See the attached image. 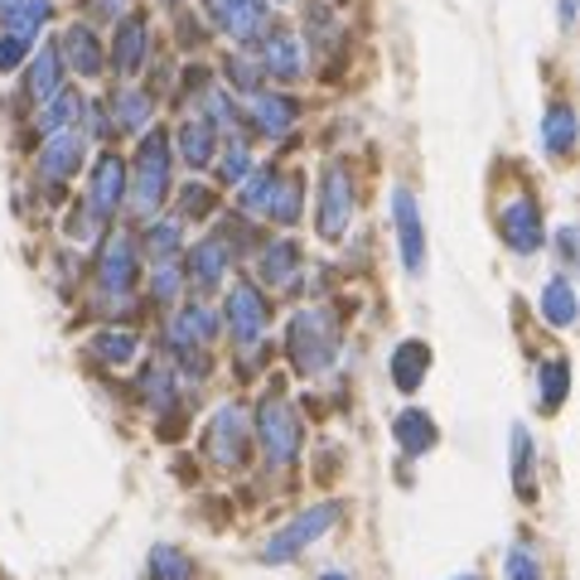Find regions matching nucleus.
I'll use <instances>...</instances> for the list:
<instances>
[{"label":"nucleus","instance_id":"f257e3e1","mask_svg":"<svg viewBox=\"0 0 580 580\" xmlns=\"http://www.w3.org/2000/svg\"><path fill=\"white\" fill-rule=\"evenodd\" d=\"M286 349H290V363H296V372H306V378L324 372L329 363H334V353H339V324H334V314H329L324 306L300 310L296 320H290Z\"/></svg>","mask_w":580,"mask_h":580},{"label":"nucleus","instance_id":"f03ea898","mask_svg":"<svg viewBox=\"0 0 580 580\" xmlns=\"http://www.w3.org/2000/svg\"><path fill=\"white\" fill-rule=\"evenodd\" d=\"M127 184H131V203L141 218H150L164 203V193H170V136L160 127L146 131L141 150H136V174H127Z\"/></svg>","mask_w":580,"mask_h":580},{"label":"nucleus","instance_id":"7ed1b4c3","mask_svg":"<svg viewBox=\"0 0 580 580\" xmlns=\"http://www.w3.org/2000/svg\"><path fill=\"white\" fill-rule=\"evenodd\" d=\"M343 508L339 503H314L310 513H300V518H290L281 532H271L267 537V547H261V561H271V566H281V561H296L300 551H306L310 542H320V537L334 528Z\"/></svg>","mask_w":580,"mask_h":580},{"label":"nucleus","instance_id":"20e7f679","mask_svg":"<svg viewBox=\"0 0 580 580\" xmlns=\"http://www.w3.org/2000/svg\"><path fill=\"white\" fill-rule=\"evenodd\" d=\"M223 314H228L232 343H238L242 353H257L261 339H267V324H271V306L261 300V290L252 281H232Z\"/></svg>","mask_w":580,"mask_h":580},{"label":"nucleus","instance_id":"39448f33","mask_svg":"<svg viewBox=\"0 0 580 580\" xmlns=\"http://www.w3.org/2000/svg\"><path fill=\"white\" fill-rule=\"evenodd\" d=\"M257 440L271 464H290L300 454V417L290 411L286 397H267L257 407Z\"/></svg>","mask_w":580,"mask_h":580},{"label":"nucleus","instance_id":"423d86ee","mask_svg":"<svg viewBox=\"0 0 580 580\" xmlns=\"http://www.w3.org/2000/svg\"><path fill=\"white\" fill-rule=\"evenodd\" d=\"M209 20L223 34L242 39V44H261L271 34V6L267 0H203Z\"/></svg>","mask_w":580,"mask_h":580},{"label":"nucleus","instance_id":"0eeeda50","mask_svg":"<svg viewBox=\"0 0 580 580\" xmlns=\"http://www.w3.org/2000/svg\"><path fill=\"white\" fill-rule=\"evenodd\" d=\"M349 218H353L349 170H343L339 160H329V164H324V184H320V213H314V223H320V238H324V242H339L343 232H349Z\"/></svg>","mask_w":580,"mask_h":580},{"label":"nucleus","instance_id":"6e6552de","mask_svg":"<svg viewBox=\"0 0 580 580\" xmlns=\"http://www.w3.org/2000/svg\"><path fill=\"white\" fill-rule=\"evenodd\" d=\"M97 281H102V296H127L136 286V242L131 232H107L102 257H97Z\"/></svg>","mask_w":580,"mask_h":580},{"label":"nucleus","instance_id":"1a4fd4ad","mask_svg":"<svg viewBox=\"0 0 580 580\" xmlns=\"http://www.w3.org/2000/svg\"><path fill=\"white\" fill-rule=\"evenodd\" d=\"M392 213H397V242H402V267L411 276L426 271V223H421V209L407 189L392 193Z\"/></svg>","mask_w":580,"mask_h":580},{"label":"nucleus","instance_id":"9d476101","mask_svg":"<svg viewBox=\"0 0 580 580\" xmlns=\"http://www.w3.org/2000/svg\"><path fill=\"white\" fill-rule=\"evenodd\" d=\"M247 417L238 407H223L213 417V426H209V454H213V464H223V469H238L242 460H247Z\"/></svg>","mask_w":580,"mask_h":580},{"label":"nucleus","instance_id":"9b49d317","mask_svg":"<svg viewBox=\"0 0 580 580\" xmlns=\"http://www.w3.org/2000/svg\"><path fill=\"white\" fill-rule=\"evenodd\" d=\"M121 199H127V164H121L117 150H107L102 160H97L92 170V189H88V209L97 218H112L121 209Z\"/></svg>","mask_w":580,"mask_h":580},{"label":"nucleus","instance_id":"f8f14e48","mask_svg":"<svg viewBox=\"0 0 580 580\" xmlns=\"http://www.w3.org/2000/svg\"><path fill=\"white\" fill-rule=\"evenodd\" d=\"M82 156H88V141H82L78 127L49 131L44 150H39V170H44V179H53V184H59V179H73V174H78Z\"/></svg>","mask_w":580,"mask_h":580},{"label":"nucleus","instance_id":"ddd939ff","mask_svg":"<svg viewBox=\"0 0 580 580\" xmlns=\"http://www.w3.org/2000/svg\"><path fill=\"white\" fill-rule=\"evenodd\" d=\"M499 232H503V242L513 247V252H522V257L537 252V247H542V213H537V203H532V199L503 203Z\"/></svg>","mask_w":580,"mask_h":580},{"label":"nucleus","instance_id":"4468645a","mask_svg":"<svg viewBox=\"0 0 580 580\" xmlns=\"http://www.w3.org/2000/svg\"><path fill=\"white\" fill-rule=\"evenodd\" d=\"M228 242L223 238H203L199 247L189 252V267H184V281L199 290V296H209V290L223 286V276H228Z\"/></svg>","mask_w":580,"mask_h":580},{"label":"nucleus","instance_id":"2eb2a0df","mask_svg":"<svg viewBox=\"0 0 580 580\" xmlns=\"http://www.w3.org/2000/svg\"><path fill=\"white\" fill-rule=\"evenodd\" d=\"M261 73H271L281 82H296L306 73V49H300V39L290 30H271L261 39Z\"/></svg>","mask_w":580,"mask_h":580},{"label":"nucleus","instance_id":"dca6fc26","mask_svg":"<svg viewBox=\"0 0 580 580\" xmlns=\"http://www.w3.org/2000/svg\"><path fill=\"white\" fill-rule=\"evenodd\" d=\"M53 49H59V63L73 68L78 78H97V73H102V44H97V34L88 30V24H68Z\"/></svg>","mask_w":580,"mask_h":580},{"label":"nucleus","instance_id":"f3484780","mask_svg":"<svg viewBox=\"0 0 580 580\" xmlns=\"http://www.w3.org/2000/svg\"><path fill=\"white\" fill-rule=\"evenodd\" d=\"M252 121H257V131L261 136H271V141H281V136L296 127V117H300V107L290 102V97H281V92H257L252 97Z\"/></svg>","mask_w":580,"mask_h":580},{"label":"nucleus","instance_id":"a211bd4d","mask_svg":"<svg viewBox=\"0 0 580 580\" xmlns=\"http://www.w3.org/2000/svg\"><path fill=\"white\" fill-rule=\"evenodd\" d=\"M141 59H146V20L127 16L117 24V39H112V63L121 78H131V73H141Z\"/></svg>","mask_w":580,"mask_h":580},{"label":"nucleus","instance_id":"6ab92c4d","mask_svg":"<svg viewBox=\"0 0 580 580\" xmlns=\"http://www.w3.org/2000/svg\"><path fill=\"white\" fill-rule=\"evenodd\" d=\"M426 372H431V349H426L421 339H402L392 349V382L402 387V392H417L426 382Z\"/></svg>","mask_w":580,"mask_h":580},{"label":"nucleus","instance_id":"aec40b11","mask_svg":"<svg viewBox=\"0 0 580 580\" xmlns=\"http://www.w3.org/2000/svg\"><path fill=\"white\" fill-rule=\"evenodd\" d=\"M179 156H184L189 170H209L213 156H218V131L203 117L184 121V127H179Z\"/></svg>","mask_w":580,"mask_h":580},{"label":"nucleus","instance_id":"412c9836","mask_svg":"<svg viewBox=\"0 0 580 580\" xmlns=\"http://www.w3.org/2000/svg\"><path fill=\"white\" fill-rule=\"evenodd\" d=\"M218 334V320H213V310L209 306H199V300H193V306H184L170 320V339H174V349H189V343H209Z\"/></svg>","mask_w":580,"mask_h":580},{"label":"nucleus","instance_id":"4be33fe9","mask_svg":"<svg viewBox=\"0 0 580 580\" xmlns=\"http://www.w3.org/2000/svg\"><path fill=\"white\" fill-rule=\"evenodd\" d=\"M300 271V247L296 242H271L267 252H261V281H267L271 290H286L290 281H296Z\"/></svg>","mask_w":580,"mask_h":580},{"label":"nucleus","instance_id":"5701e85b","mask_svg":"<svg viewBox=\"0 0 580 580\" xmlns=\"http://www.w3.org/2000/svg\"><path fill=\"white\" fill-rule=\"evenodd\" d=\"M392 436H397V446H402L407 454H426L436 446V421L426 417V411H402V417H397V426H392Z\"/></svg>","mask_w":580,"mask_h":580},{"label":"nucleus","instance_id":"b1692460","mask_svg":"<svg viewBox=\"0 0 580 580\" xmlns=\"http://www.w3.org/2000/svg\"><path fill=\"white\" fill-rule=\"evenodd\" d=\"M59 78H63V63H59V49H53V44H44V49H39V53H34V59H30V97H34V102H39V107H44V102H49V97H53V92H59Z\"/></svg>","mask_w":580,"mask_h":580},{"label":"nucleus","instance_id":"393cba45","mask_svg":"<svg viewBox=\"0 0 580 580\" xmlns=\"http://www.w3.org/2000/svg\"><path fill=\"white\" fill-rule=\"evenodd\" d=\"M44 20H49V0H10L6 6V34L20 39V44H30Z\"/></svg>","mask_w":580,"mask_h":580},{"label":"nucleus","instance_id":"a878e982","mask_svg":"<svg viewBox=\"0 0 580 580\" xmlns=\"http://www.w3.org/2000/svg\"><path fill=\"white\" fill-rule=\"evenodd\" d=\"M542 314L557 329H571L576 324V290L566 276H551V281L542 286Z\"/></svg>","mask_w":580,"mask_h":580},{"label":"nucleus","instance_id":"bb28decb","mask_svg":"<svg viewBox=\"0 0 580 580\" xmlns=\"http://www.w3.org/2000/svg\"><path fill=\"white\" fill-rule=\"evenodd\" d=\"M542 146L551 150V156H571V146H576V112L566 102H557L542 117Z\"/></svg>","mask_w":580,"mask_h":580},{"label":"nucleus","instance_id":"cd10ccee","mask_svg":"<svg viewBox=\"0 0 580 580\" xmlns=\"http://www.w3.org/2000/svg\"><path fill=\"white\" fill-rule=\"evenodd\" d=\"M88 112V102H82L78 92H53L44 102V112H39V131H63V127H78V117Z\"/></svg>","mask_w":580,"mask_h":580},{"label":"nucleus","instance_id":"c85d7f7f","mask_svg":"<svg viewBox=\"0 0 580 580\" xmlns=\"http://www.w3.org/2000/svg\"><path fill=\"white\" fill-rule=\"evenodd\" d=\"M566 387H571V363H566V358H547V363L537 368V397H542L547 411H557L566 402Z\"/></svg>","mask_w":580,"mask_h":580},{"label":"nucleus","instance_id":"c756f323","mask_svg":"<svg viewBox=\"0 0 580 580\" xmlns=\"http://www.w3.org/2000/svg\"><path fill=\"white\" fill-rule=\"evenodd\" d=\"M150 112H156V107H150V97L146 92H121V97H112V127L117 131H141L146 121H150Z\"/></svg>","mask_w":580,"mask_h":580},{"label":"nucleus","instance_id":"7c9ffc66","mask_svg":"<svg viewBox=\"0 0 580 580\" xmlns=\"http://www.w3.org/2000/svg\"><path fill=\"white\" fill-rule=\"evenodd\" d=\"M92 349H97L102 363L121 368V363H131V358H136V334H131V329H102V334L92 339Z\"/></svg>","mask_w":580,"mask_h":580},{"label":"nucleus","instance_id":"2f4dec72","mask_svg":"<svg viewBox=\"0 0 580 580\" xmlns=\"http://www.w3.org/2000/svg\"><path fill=\"white\" fill-rule=\"evenodd\" d=\"M150 580H193V561L179 547H156L150 551Z\"/></svg>","mask_w":580,"mask_h":580},{"label":"nucleus","instance_id":"473e14b6","mask_svg":"<svg viewBox=\"0 0 580 580\" xmlns=\"http://www.w3.org/2000/svg\"><path fill=\"white\" fill-rule=\"evenodd\" d=\"M179 238H184V223H179V218H160V223L146 232L150 261H170V257L179 252Z\"/></svg>","mask_w":580,"mask_h":580},{"label":"nucleus","instance_id":"72a5a7b5","mask_svg":"<svg viewBox=\"0 0 580 580\" xmlns=\"http://www.w3.org/2000/svg\"><path fill=\"white\" fill-rule=\"evenodd\" d=\"M276 184H281V179H276L271 170L247 174V179H242V209H247V213H267L271 199H276Z\"/></svg>","mask_w":580,"mask_h":580},{"label":"nucleus","instance_id":"f704fd0d","mask_svg":"<svg viewBox=\"0 0 580 580\" xmlns=\"http://www.w3.org/2000/svg\"><path fill=\"white\" fill-rule=\"evenodd\" d=\"M513 483H518V499H532V436L513 426Z\"/></svg>","mask_w":580,"mask_h":580},{"label":"nucleus","instance_id":"c9c22d12","mask_svg":"<svg viewBox=\"0 0 580 580\" xmlns=\"http://www.w3.org/2000/svg\"><path fill=\"white\" fill-rule=\"evenodd\" d=\"M300 193H306L300 179H281V184H276V199H271L267 218H276V223H300Z\"/></svg>","mask_w":580,"mask_h":580},{"label":"nucleus","instance_id":"e433bc0d","mask_svg":"<svg viewBox=\"0 0 580 580\" xmlns=\"http://www.w3.org/2000/svg\"><path fill=\"white\" fill-rule=\"evenodd\" d=\"M146 402L156 407V411H170L174 407V382H170V368H160V363H150L146 368Z\"/></svg>","mask_w":580,"mask_h":580},{"label":"nucleus","instance_id":"4c0bfd02","mask_svg":"<svg viewBox=\"0 0 580 580\" xmlns=\"http://www.w3.org/2000/svg\"><path fill=\"white\" fill-rule=\"evenodd\" d=\"M179 286H184V267L170 257V261H156V276H150V290H156L160 306H170V300L179 296Z\"/></svg>","mask_w":580,"mask_h":580},{"label":"nucleus","instance_id":"58836bf2","mask_svg":"<svg viewBox=\"0 0 580 580\" xmlns=\"http://www.w3.org/2000/svg\"><path fill=\"white\" fill-rule=\"evenodd\" d=\"M223 73L232 88H242V92H261V68L252 59H242V53H232V59L223 63Z\"/></svg>","mask_w":580,"mask_h":580},{"label":"nucleus","instance_id":"ea45409f","mask_svg":"<svg viewBox=\"0 0 580 580\" xmlns=\"http://www.w3.org/2000/svg\"><path fill=\"white\" fill-rule=\"evenodd\" d=\"M247 174H252V156H247V141H228V150H223V179H228V184H242Z\"/></svg>","mask_w":580,"mask_h":580},{"label":"nucleus","instance_id":"a19ab883","mask_svg":"<svg viewBox=\"0 0 580 580\" xmlns=\"http://www.w3.org/2000/svg\"><path fill=\"white\" fill-rule=\"evenodd\" d=\"M508 580H542V561L528 547H513L508 551Z\"/></svg>","mask_w":580,"mask_h":580},{"label":"nucleus","instance_id":"79ce46f5","mask_svg":"<svg viewBox=\"0 0 580 580\" xmlns=\"http://www.w3.org/2000/svg\"><path fill=\"white\" fill-rule=\"evenodd\" d=\"M203 121H209V127H223V131L238 127V107L228 102V92H209V117Z\"/></svg>","mask_w":580,"mask_h":580},{"label":"nucleus","instance_id":"37998d69","mask_svg":"<svg viewBox=\"0 0 580 580\" xmlns=\"http://www.w3.org/2000/svg\"><path fill=\"white\" fill-rule=\"evenodd\" d=\"M68 238H73V242L97 238V213L92 209H73V213H68Z\"/></svg>","mask_w":580,"mask_h":580},{"label":"nucleus","instance_id":"c03bdc74","mask_svg":"<svg viewBox=\"0 0 580 580\" xmlns=\"http://www.w3.org/2000/svg\"><path fill=\"white\" fill-rule=\"evenodd\" d=\"M24 53H30V44H20V39H0V73H16V68L24 63Z\"/></svg>","mask_w":580,"mask_h":580},{"label":"nucleus","instance_id":"a18cd8bd","mask_svg":"<svg viewBox=\"0 0 580 580\" xmlns=\"http://www.w3.org/2000/svg\"><path fill=\"white\" fill-rule=\"evenodd\" d=\"M213 209V193L203 189V184H193V189H184V213H193V218H203Z\"/></svg>","mask_w":580,"mask_h":580},{"label":"nucleus","instance_id":"49530a36","mask_svg":"<svg viewBox=\"0 0 580 580\" xmlns=\"http://www.w3.org/2000/svg\"><path fill=\"white\" fill-rule=\"evenodd\" d=\"M127 6H131V0H92V10H97V16H102V20L127 16Z\"/></svg>","mask_w":580,"mask_h":580},{"label":"nucleus","instance_id":"de8ad7c7","mask_svg":"<svg viewBox=\"0 0 580 580\" xmlns=\"http://www.w3.org/2000/svg\"><path fill=\"white\" fill-rule=\"evenodd\" d=\"M557 247H561V261H576V228H561Z\"/></svg>","mask_w":580,"mask_h":580},{"label":"nucleus","instance_id":"09e8293b","mask_svg":"<svg viewBox=\"0 0 580 580\" xmlns=\"http://www.w3.org/2000/svg\"><path fill=\"white\" fill-rule=\"evenodd\" d=\"M320 580H349V576H343V571H329V576H320Z\"/></svg>","mask_w":580,"mask_h":580},{"label":"nucleus","instance_id":"8fccbe9b","mask_svg":"<svg viewBox=\"0 0 580 580\" xmlns=\"http://www.w3.org/2000/svg\"><path fill=\"white\" fill-rule=\"evenodd\" d=\"M454 580H479V576H454Z\"/></svg>","mask_w":580,"mask_h":580},{"label":"nucleus","instance_id":"3c124183","mask_svg":"<svg viewBox=\"0 0 580 580\" xmlns=\"http://www.w3.org/2000/svg\"><path fill=\"white\" fill-rule=\"evenodd\" d=\"M6 6H10V0H0V10H6Z\"/></svg>","mask_w":580,"mask_h":580},{"label":"nucleus","instance_id":"603ef678","mask_svg":"<svg viewBox=\"0 0 580 580\" xmlns=\"http://www.w3.org/2000/svg\"><path fill=\"white\" fill-rule=\"evenodd\" d=\"M170 6H174V0H170Z\"/></svg>","mask_w":580,"mask_h":580}]
</instances>
